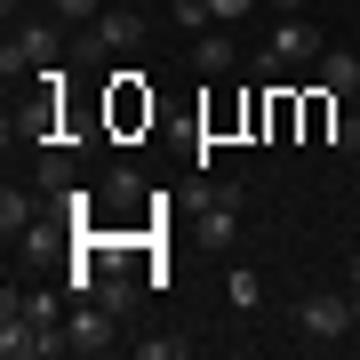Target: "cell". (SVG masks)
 <instances>
[{
    "label": "cell",
    "instance_id": "obj_1",
    "mask_svg": "<svg viewBox=\"0 0 360 360\" xmlns=\"http://www.w3.org/2000/svg\"><path fill=\"white\" fill-rule=\"evenodd\" d=\"M360 312H352V288H312L296 296V336L304 345H336V336H352Z\"/></svg>",
    "mask_w": 360,
    "mask_h": 360
},
{
    "label": "cell",
    "instance_id": "obj_2",
    "mask_svg": "<svg viewBox=\"0 0 360 360\" xmlns=\"http://www.w3.org/2000/svg\"><path fill=\"white\" fill-rule=\"evenodd\" d=\"M56 49H65V25H25V32H8V49H0V72H8V80L49 72Z\"/></svg>",
    "mask_w": 360,
    "mask_h": 360
},
{
    "label": "cell",
    "instance_id": "obj_3",
    "mask_svg": "<svg viewBox=\"0 0 360 360\" xmlns=\"http://www.w3.org/2000/svg\"><path fill=\"white\" fill-rule=\"evenodd\" d=\"M321 56H328L321 32H312L304 16H288V25L272 32V49H264V80H272V72H296V65H321Z\"/></svg>",
    "mask_w": 360,
    "mask_h": 360
},
{
    "label": "cell",
    "instance_id": "obj_4",
    "mask_svg": "<svg viewBox=\"0 0 360 360\" xmlns=\"http://www.w3.org/2000/svg\"><path fill=\"white\" fill-rule=\"evenodd\" d=\"M72 352H112L120 345V312L112 304H96V296H80V312H72Z\"/></svg>",
    "mask_w": 360,
    "mask_h": 360
},
{
    "label": "cell",
    "instance_id": "obj_5",
    "mask_svg": "<svg viewBox=\"0 0 360 360\" xmlns=\"http://www.w3.org/2000/svg\"><path fill=\"white\" fill-rule=\"evenodd\" d=\"M232 232H240V184H217L200 208V240L208 248H232Z\"/></svg>",
    "mask_w": 360,
    "mask_h": 360
},
{
    "label": "cell",
    "instance_id": "obj_6",
    "mask_svg": "<svg viewBox=\"0 0 360 360\" xmlns=\"http://www.w3.org/2000/svg\"><path fill=\"white\" fill-rule=\"evenodd\" d=\"M136 40V16H96L89 32H80V56H120Z\"/></svg>",
    "mask_w": 360,
    "mask_h": 360
},
{
    "label": "cell",
    "instance_id": "obj_7",
    "mask_svg": "<svg viewBox=\"0 0 360 360\" xmlns=\"http://www.w3.org/2000/svg\"><path fill=\"white\" fill-rule=\"evenodd\" d=\"M321 89H328L336 104L360 96V56H352V49H328V56H321Z\"/></svg>",
    "mask_w": 360,
    "mask_h": 360
},
{
    "label": "cell",
    "instance_id": "obj_8",
    "mask_svg": "<svg viewBox=\"0 0 360 360\" xmlns=\"http://www.w3.org/2000/svg\"><path fill=\"white\" fill-rule=\"evenodd\" d=\"M32 217H40V200L8 184V193H0V240H25V232H32Z\"/></svg>",
    "mask_w": 360,
    "mask_h": 360
},
{
    "label": "cell",
    "instance_id": "obj_9",
    "mask_svg": "<svg viewBox=\"0 0 360 360\" xmlns=\"http://www.w3.org/2000/svg\"><path fill=\"white\" fill-rule=\"evenodd\" d=\"M136 120H153V96L136 89V72H120V89H112V129H136Z\"/></svg>",
    "mask_w": 360,
    "mask_h": 360
},
{
    "label": "cell",
    "instance_id": "obj_10",
    "mask_svg": "<svg viewBox=\"0 0 360 360\" xmlns=\"http://www.w3.org/2000/svg\"><path fill=\"white\" fill-rule=\"evenodd\" d=\"M193 65H200V80H217V72L240 65V49H232L224 32H200V40H193Z\"/></svg>",
    "mask_w": 360,
    "mask_h": 360
},
{
    "label": "cell",
    "instance_id": "obj_11",
    "mask_svg": "<svg viewBox=\"0 0 360 360\" xmlns=\"http://www.w3.org/2000/svg\"><path fill=\"white\" fill-rule=\"evenodd\" d=\"M0 312H25V321H40V328H65V312H56V296H49V288H32V296H16V288H8V296H0Z\"/></svg>",
    "mask_w": 360,
    "mask_h": 360
},
{
    "label": "cell",
    "instance_id": "obj_12",
    "mask_svg": "<svg viewBox=\"0 0 360 360\" xmlns=\"http://www.w3.org/2000/svg\"><path fill=\"white\" fill-rule=\"evenodd\" d=\"M96 304H112L120 321H129V312H136V281H129V272H112V264H104V288H96Z\"/></svg>",
    "mask_w": 360,
    "mask_h": 360
},
{
    "label": "cell",
    "instance_id": "obj_13",
    "mask_svg": "<svg viewBox=\"0 0 360 360\" xmlns=\"http://www.w3.org/2000/svg\"><path fill=\"white\" fill-rule=\"evenodd\" d=\"M129 352L136 360H184L193 345H184V336H129Z\"/></svg>",
    "mask_w": 360,
    "mask_h": 360
},
{
    "label": "cell",
    "instance_id": "obj_14",
    "mask_svg": "<svg viewBox=\"0 0 360 360\" xmlns=\"http://www.w3.org/2000/svg\"><path fill=\"white\" fill-rule=\"evenodd\" d=\"M65 184H72V160L49 144V153H40V193H65Z\"/></svg>",
    "mask_w": 360,
    "mask_h": 360
},
{
    "label": "cell",
    "instance_id": "obj_15",
    "mask_svg": "<svg viewBox=\"0 0 360 360\" xmlns=\"http://www.w3.org/2000/svg\"><path fill=\"white\" fill-rule=\"evenodd\" d=\"M232 304H240V312L264 304V281H257V272H232Z\"/></svg>",
    "mask_w": 360,
    "mask_h": 360
},
{
    "label": "cell",
    "instance_id": "obj_16",
    "mask_svg": "<svg viewBox=\"0 0 360 360\" xmlns=\"http://www.w3.org/2000/svg\"><path fill=\"white\" fill-rule=\"evenodd\" d=\"M168 16H176V25H193V32H208V16H217V8H208V0H176Z\"/></svg>",
    "mask_w": 360,
    "mask_h": 360
},
{
    "label": "cell",
    "instance_id": "obj_17",
    "mask_svg": "<svg viewBox=\"0 0 360 360\" xmlns=\"http://www.w3.org/2000/svg\"><path fill=\"white\" fill-rule=\"evenodd\" d=\"M56 16H72V25H80V16H104V0H56Z\"/></svg>",
    "mask_w": 360,
    "mask_h": 360
},
{
    "label": "cell",
    "instance_id": "obj_18",
    "mask_svg": "<svg viewBox=\"0 0 360 360\" xmlns=\"http://www.w3.org/2000/svg\"><path fill=\"white\" fill-rule=\"evenodd\" d=\"M208 8H217V16H248L257 0H208Z\"/></svg>",
    "mask_w": 360,
    "mask_h": 360
},
{
    "label": "cell",
    "instance_id": "obj_19",
    "mask_svg": "<svg viewBox=\"0 0 360 360\" xmlns=\"http://www.w3.org/2000/svg\"><path fill=\"white\" fill-rule=\"evenodd\" d=\"M345 288L360 296V248H352V257H345Z\"/></svg>",
    "mask_w": 360,
    "mask_h": 360
},
{
    "label": "cell",
    "instance_id": "obj_20",
    "mask_svg": "<svg viewBox=\"0 0 360 360\" xmlns=\"http://www.w3.org/2000/svg\"><path fill=\"white\" fill-rule=\"evenodd\" d=\"M272 8H281V16H304V0H272Z\"/></svg>",
    "mask_w": 360,
    "mask_h": 360
},
{
    "label": "cell",
    "instance_id": "obj_21",
    "mask_svg": "<svg viewBox=\"0 0 360 360\" xmlns=\"http://www.w3.org/2000/svg\"><path fill=\"white\" fill-rule=\"evenodd\" d=\"M352 176H360V153H352Z\"/></svg>",
    "mask_w": 360,
    "mask_h": 360
}]
</instances>
